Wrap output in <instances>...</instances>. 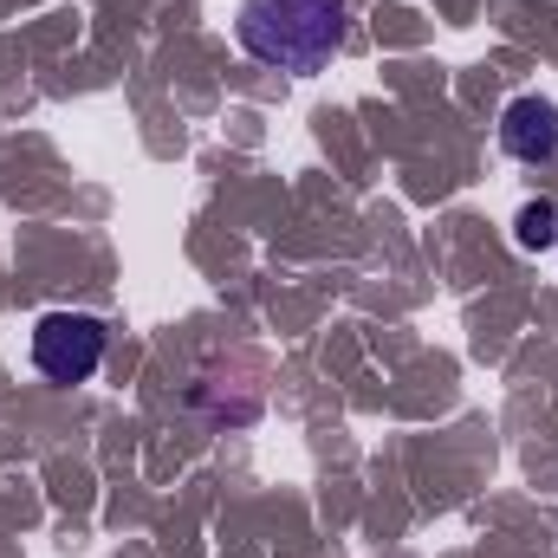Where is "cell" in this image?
I'll list each match as a JSON object with an SVG mask.
<instances>
[{"instance_id":"cell-1","label":"cell","mask_w":558,"mask_h":558,"mask_svg":"<svg viewBox=\"0 0 558 558\" xmlns=\"http://www.w3.org/2000/svg\"><path fill=\"white\" fill-rule=\"evenodd\" d=\"M344 0H241L234 13V39L254 65L267 72H318L331 65V52L344 46Z\"/></svg>"},{"instance_id":"cell-2","label":"cell","mask_w":558,"mask_h":558,"mask_svg":"<svg viewBox=\"0 0 558 558\" xmlns=\"http://www.w3.org/2000/svg\"><path fill=\"white\" fill-rule=\"evenodd\" d=\"M105 344H111L105 318H92V312H46L33 325V371L46 384H92L98 364H105Z\"/></svg>"},{"instance_id":"cell-3","label":"cell","mask_w":558,"mask_h":558,"mask_svg":"<svg viewBox=\"0 0 558 558\" xmlns=\"http://www.w3.org/2000/svg\"><path fill=\"white\" fill-rule=\"evenodd\" d=\"M500 149L513 162H553L558 156V105L553 98H513L500 111Z\"/></svg>"},{"instance_id":"cell-4","label":"cell","mask_w":558,"mask_h":558,"mask_svg":"<svg viewBox=\"0 0 558 558\" xmlns=\"http://www.w3.org/2000/svg\"><path fill=\"white\" fill-rule=\"evenodd\" d=\"M513 241H520L526 254L553 247V241H558V208H553V202H526V208L513 215Z\"/></svg>"},{"instance_id":"cell-5","label":"cell","mask_w":558,"mask_h":558,"mask_svg":"<svg viewBox=\"0 0 558 558\" xmlns=\"http://www.w3.org/2000/svg\"><path fill=\"white\" fill-rule=\"evenodd\" d=\"M553 247H558V241H553Z\"/></svg>"}]
</instances>
